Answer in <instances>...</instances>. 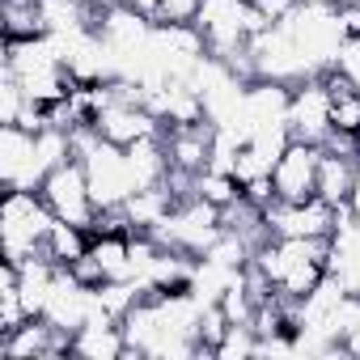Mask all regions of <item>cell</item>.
Instances as JSON below:
<instances>
[{"instance_id": "cell-1", "label": "cell", "mask_w": 360, "mask_h": 360, "mask_svg": "<svg viewBox=\"0 0 360 360\" xmlns=\"http://www.w3.org/2000/svg\"><path fill=\"white\" fill-rule=\"evenodd\" d=\"M326 250H330V238H267L255 250L250 267L267 280L271 292H280L284 301H297L326 276Z\"/></svg>"}, {"instance_id": "cell-2", "label": "cell", "mask_w": 360, "mask_h": 360, "mask_svg": "<svg viewBox=\"0 0 360 360\" xmlns=\"http://www.w3.org/2000/svg\"><path fill=\"white\" fill-rule=\"evenodd\" d=\"M0 72L13 77L26 89V98L43 102V106L68 98V89H72V77H68V68H64V60L47 34L5 39V64H0Z\"/></svg>"}, {"instance_id": "cell-3", "label": "cell", "mask_w": 360, "mask_h": 360, "mask_svg": "<svg viewBox=\"0 0 360 360\" xmlns=\"http://www.w3.org/2000/svg\"><path fill=\"white\" fill-rule=\"evenodd\" d=\"M292 43L301 47L305 64L314 77H326L339 60V47L347 39V26H343V13L335 0H297V9L284 18Z\"/></svg>"}, {"instance_id": "cell-4", "label": "cell", "mask_w": 360, "mask_h": 360, "mask_svg": "<svg viewBox=\"0 0 360 360\" xmlns=\"http://www.w3.org/2000/svg\"><path fill=\"white\" fill-rule=\"evenodd\" d=\"M56 225V212L39 191H5L0 204V246H5L9 263H26L43 255V242Z\"/></svg>"}, {"instance_id": "cell-5", "label": "cell", "mask_w": 360, "mask_h": 360, "mask_svg": "<svg viewBox=\"0 0 360 360\" xmlns=\"http://www.w3.org/2000/svg\"><path fill=\"white\" fill-rule=\"evenodd\" d=\"M225 233V208L200 200V195H187V200H178L174 212L153 229V238L161 246H174V250H187V255H208L212 242Z\"/></svg>"}, {"instance_id": "cell-6", "label": "cell", "mask_w": 360, "mask_h": 360, "mask_svg": "<svg viewBox=\"0 0 360 360\" xmlns=\"http://www.w3.org/2000/svg\"><path fill=\"white\" fill-rule=\"evenodd\" d=\"M39 195L47 200V208H51L60 221L81 225V229H94V221H98V204H94V191H89V178H85L81 157H68L64 165H56V169L43 178Z\"/></svg>"}, {"instance_id": "cell-7", "label": "cell", "mask_w": 360, "mask_h": 360, "mask_svg": "<svg viewBox=\"0 0 360 360\" xmlns=\"http://www.w3.org/2000/svg\"><path fill=\"white\" fill-rule=\"evenodd\" d=\"M47 174L51 169L39 153V131L5 123V131H0V183H5V191H39Z\"/></svg>"}, {"instance_id": "cell-8", "label": "cell", "mask_w": 360, "mask_h": 360, "mask_svg": "<svg viewBox=\"0 0 360 360\" xmlns=\"http://www.w3.org/2000/svg\"><path fill=\"white\" fill-rule=\"evenodd\" d=\"M288 127H292V140H305V144H326L335 136V119H330V85L326 77H305L292 85V98H288Z\"/></svg>"}, {"instance_id": "cell-9", "label": "cell", "mask_w": 360, "mask_h": 360, "mask_svg": "<svg viewBox=\"0 0 360 360\" xmlns=\"http://www.w3.org/2000/svg\"><path fill=\"white\" fill-rule=\"evenodd\" d=\"M263 217H267L271 238H330L335 225H339V217H343V208L309 195V200H297V204L271 200L263 208Z\"/></svg>"}, {"instance_id": "cell-10", "label": "cell", "mask_w": 360, "mask_h": 360, "mask_svg": "<svg viewBox=\"0 0 360 360\" xmlns=\"http://www.w3.org/2000/svg\"><path fill=\"white\" fill-rule=\"evenodd\" d=\"M94 314H102V309H98V297H94V284H85V280H77L68 267H60L56 280H51V292H47L39 318H47L60 335L72 339Z\"/></svg>"}, {"instance_id": "cell-11", "label": "cell", "mask_w": 360, "mask_h": 360, "mask_svg": "<svg viewBox=\"0 0 360 360\" xmlns=\"http://www.w3.org/2000/svg\"><path fill=\"white\" fill-rule=\"evenodd\" d=\"M318 161H322V144H305V140H292L276 169H271V187H276V200L284 204H297V200H309L318 191Z\"/></svg>"}, {"instance_id": "cell-12", "label": "cell", "mask_w": 360, "mask_h": 360, "mask_svg": "<svg viewBox=\"0 0 360 360\" xmlns=\"http://www.w3.org/2000/svg\"><path fill=\"white\" fill-rule=\"evenodd\" d=\"M72 339L60 335L47 318H26L18 330H9L0 339V356L5 360H51V356H68Z\"/></svg>"}, {"instance_id": "cell-13", "label": "cell", "mask_w": 360, "mask_h": 360, "mask_svg": "<svg viewBox=\"0 0 360 360\" xmlns=\"http://www.w3.org/2000/svg\"><path fill=\"white\" fill-rule=\"evenodd\" d=\"M326 271L343 284V292L360 297V221L352 212H343L339 225H335V233H330Z\"/></svg>"}, {"instance_id": "cell-14", "label": "cell", "mask_w": 360, "mask_h": 360, "mask_svg": "<svg viewBox=\"0 0 360 360\" xmlns=\"http://www.w3.org/2000/svg\"><path fill=\"white\" fill-rule=\"evenodd\" d=\"M127 347V335H123V322L110 318V314H94L77 335H72V356L81 360H119Z\"/></svg>"}, {"instance_id": "cell-15", "label": "cell", "mask_w": 360, "mask_h": 360, "mask_svg": "<svg viewBox=\"0 0 360 360\" xmlns=\"http://www.w3.org/2000/svg\"><path fill=\"white\" fill-rule=\"evenodd\" d=\"M356 165H360V153L356 148H330L322 144V161H318V200L335 204V208H347V191L356 183Z\"/></svg>"}, {"instance_id": "cell-16", "label": "cell", "mask_w": 360, "mask_h": 360, "mask_svg": "<svg viewBox=\"0 0 360 360\" xmlns=\"http://www.w3.org/2000/svg\"><path fill=\"white\" fill-rule=\"evenodd\" d=\"M127 165H131V178H136V191L144 187H161L169 183V148H165V136H148V140H136L127 148Z\"/></svg>"}, {"instance_id": "cell-17", "label": "cell", "mask_w": 360, "mask_h": 360, "mask_svg": "<svg viewBox=\"0 0 360 360\" xmlns=\"http://www.w3.org/2000/svg\"><path fill=\"white\" fill-rule=\"evenodd\" d=\"M102 280H131V233H89V250H85Z\"/></svg>"}, {"instance_id": "cell-18", "label": "cell", "mask_w": 360, "mask_h": 360, "mask_svg": "<svg viewBox=\"0 0 360 360\" xmlns=\"http://www.w3.org/2000/svg\"><path fill=\"white\" fill-rule=\"evenodd\" d=\"M39 18H43V34H68V30L98 26V13L89 9V0H39Z\"/></svg>"}, {"instance_id": "cell-19", "label": "cell", "mask_w": 360, "mask_h": 360, "mask_svg": "<svg viewBox=\"0 0 360 360\" xmlns=\"http://www.w3.org/2000/svg\"><path fill=\"white\" fill-rule=\"evenodd\" d=\"M85 250H89V229L68 225V221L56 217V225H51V233H47V242H43V255H47L51 263H60V267H72Z\"/></svg>"}, {"instance_id": "cell-20", "label": "cell", "mask_w": 360, "mask_h": 360, "mask_svg": "<svg viewBox=\"0 0 360 360\" xmlns=\"http://www.w3.org/2000/svg\"><path fill=\"white\" fill-rule=\"evenodd\" d=\"M191 191H195L200 200L217 204V208H229L233 200H242V183H238L233 174H225V169H212V165H204V169L195 174Z\"/></svg>"}, {"instance_id": "cell-21", "label": "cell", "mask_w": 360, "mask_h": 360, "mask_svg": "<svg viewBox=\"0 0 360 360\" xmlns=\"http://www.w3.org/2000/svg\"><path fill=\"white\" fill-rule=\"evenodd\" d=\"M94 297H98V309L102 314H110V318H127V309L144 297V288L136 284V280H102V284H94Z\"/></svg>"}, {"instance_id": "cell-22", "label": "cell", "mask_w": 360, "mask_h": 360, "mask_svg": "<svg viewBox=\"0 0 360 360\" xmlns=\"http://www.w3.org/2000/svg\"><path fill=\"white\" fill-rule=\"evenodd\" d=\"M0 13H5V39H30V34H43L39 0H0Z\"/></svg>"}, {"instance_id": "cell-23", "label": "cell", "mask_w": 360, "mask_h": 360, "mask_svg": "<svg viewBox=\"0 0 360 360\" xmlns=\"http://www.w3.org/2000/svg\"><path fill=\"white\" fill-rule=\"evenodd\" d=\"M217 360H246V356H259V330L250 322H229L225 339L217 343L212 352Z\"/></svg>"}, {"instance_id": "cell-24", "label": "cell", "mask_w": 360, "mask_h": 360, "mask_svg": "<svg viewBox=\"0 0 360 360\" xmlns=\"http://www.w3.org/2000/svg\"><path fill=\"white\" fill-rule=\"evenodd\" d=\"M335 326H339V339H343V352L347 356H360V297H343V305L335 309Z\"/></svg>"}, {"instance_id": "cell-25", "label": "cell", "mask_w": 360, "mask_h": 360, "mask_svg": "<svg viewBox=\"0 0 360 360\" xmlns=\"http://www.w3.org/2000/svg\"><path fill=\"white\" fill-rule=\"evenodd\" d=\"M26 106H30L26 89H22L13 77L0 72V123H18V119L26 115Z\"/></svg>"}, {"instance_id": "cell-26", "label": "cell", "mask_w": 360, "mask_h": 360, "mask_svg": "<svg viewBox=\"0 0 360 360\" xmlns=\"http://www.w3.org/2000/svg\"><path fill=\"white\" fill-rule=\"evenodd\" d=\"M335 72L360 94V34H347L343 47H339V60H335Z\"/></svg>"}, {"instance_id": "cell-27", "label": "cell", "mask_w": 360, "mask_h": 360, "mask_svg": "<svg viewBox=\"0 0 360 360\" xmlns=\"http://www.w3.org/2000/svg\"><path fill=\"white\" fill-rule=\"evenodd\" d=\"M204 0H161V22H195Z\"/></svg>"}, {"instance_id": "cell-28", "label": "cell", "mask_w": 360, "mask_h": 360, "mask_svg": "<svg viewBox=\"0 0 360 360\" xmlns=\"http://www.w3.org/2000/svg\"><path fill=\"white\" fill-rule=\"evenodd\" d=\"M255 9H259V18L271 26V22H284V18L297 9V0H255Z\"/></svg>"}, {"instance_id": "cell-29", "label": "cell", "mask_w": 360, "mask_h": 360, "mask_svg": "<svg viewBox=\"0 0 360 360\" xmlns=\"http://www.w3.org/2000/svg\"><path fill=\"white\" fill-rule=\"evenodd\" d=\"M127 5H131L136 13H144L148 22H161V0H127Z\"/></svg>"}, {"instance_id": "cell-30", "label": "cell", "mask_w": 360, "mask_h": 360, "mask_svg": "<svg viewBox=\"0 0 360 360\" xmlns=\"http://www.w3.org/2000/svg\"><path fill=\"white\" fill-rule=\"evenodd\" d=\"M347 212L360 221V165H356V183H352V191H347Z\"/></svg>"}, {"instance_id": "cell-31", "label": "cell", "mask_w": 360, "mask_h": 360, "mask_svg": "<svg viewBox=\"0 0 360 360\" xmlns=\"http://www.w3.org/2000/svg\"><path fill=\"white\" fill-rule=\"evenodd\" d=\"M339 5H360V0H339Z\"/></svg>"}, {"instance_id": "cell-32", "label": "cell", "mask_w": 360, "mask_h": 360, "mask_svg": "<svg viewBox=\"0 0 360 360\" xmlns=\"http://www.w3.org/2000/svg\"><path fill=\"white\" fill-rule=\"evenodd\" d=\"M250 5H255V0H250Z\"/></svg>"}]
</instances>
